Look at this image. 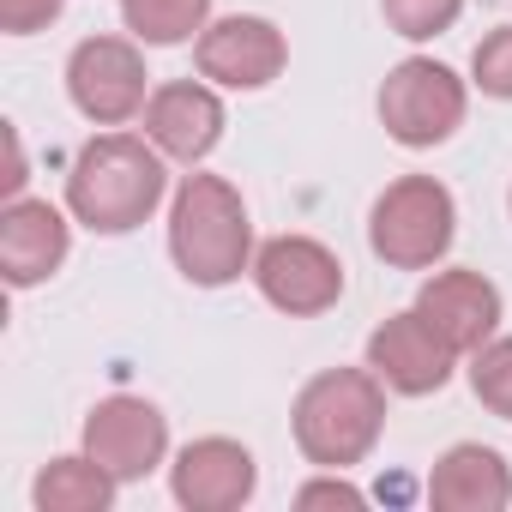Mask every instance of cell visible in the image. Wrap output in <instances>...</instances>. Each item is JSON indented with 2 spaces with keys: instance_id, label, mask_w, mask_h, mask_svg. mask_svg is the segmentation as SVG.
Listing matches in <instances>:
<instances>
[{
  "instance_id": "cell-12",
  "label": "cell",
  "mask_w": 512,
  "mask_h": 512,
  "mask_svg": "<svg viewBox=\"0 0 512 512\" xmlns=\"http://www.w3.org/2000/svg\"><path fill=\"white\" fill-rule=\"evenodd\" d=\"M416 314L440 332V344L452 356H476L494 326H500V290L482 278V272H434L422 290H416Z\"/></svg>"
},
{
  "instance_id": "cell-4",
  "label": "cell",
  "mask_w": 512,
  "mask_h": 512,
  "mask_svg": "<svg viewBox=\"0 0 512 512\" xmlns=\"http://www.w3.org/2000/svg\"><path fill=\"white\" fill-rule=\"evenodd\" d=\"M458 235V205L434 175H404L392 181L374 211H368V247L392 272H428L446 260V247Z\"/></svg>"
},
{
  "instance_id": "cell-18",
  "label": "cell",
  "mask_w": 512,
  "mask_h": 512,
  "mask_svg": "<svg viewBox=\"0 0 512 512\" xmlns=\"http://www.w3.org/2000/svg\"><path fill=\"white\" fill-rule=\"evenodd\" d=\"M470 392L488 416L512 422V338H488L470 356Z\"/></svg>"
},
{
  "instance_id": "cell-2",
  "label": "cell",
  "mask_w": 512,
  "mask_h": 512,
  "mask_svg": "<svg viewBox=\"0 0 512 512\" xmlns=\"http://www.w3.org/2000/svg\"><path fill=\"white\" fill-rule=\"evenodd\" d=\"M169 253L187 284L223 290L253 272V223L223 175H187L169 205Z\"/></svg>"
},
{
  "instance_id": "cell-21",
  "label": "cell",
  "mask_w": 512,
  "mask_h": 512,
  "mask_svg": "<svg viewBox=\"0 0 512 512\" xmlns=\"http://www.w3.org/2000/svg\"><path fill=\"white\" fill-rule=\"evenodd\" d=\"M67 0H0V31L7 37H31V31H49L61 19Z\"/></svg>"
},
{
  "instance_id": "cell-16",
  "label": "cell",
  "mask_w": 512,
  "mask_h": 512,
  "mask_svg": "<svg viewBox=\"0 0 512 512\" xmlns=\"http://www.w3.org/2000/svg\"><path fill=\"white\" fill-rule=\"evenodd\" d=\"M31 500H37V512H109L115 476L91 452L85 458H55V464H43Z\"/></svg>"
},
{
  "instance_id": "cell-1",
  "label": "cell",
  "mask_w": 512,
  "mask_h": 512,
  "mask_svg": "<svg viewBox=\"0 0 512 512\" xmlns=\"http://www.w3.org/2000/svg\"><path fill=\"white\" fill-rule=\"evenodd\" d=\"M169 175H163V151L145 145L139 133H97L67 175V211L97 229V235H127L139 229L157 199H163Z\"/></svg>"
},
{
  "instance_id": "cell-13",
  "label": "cell",
  "mask_w": 512,
  "mask_h": 512,
  "mask_svg": "<svg viewBox=\"0 0 512 512\" xmlns=\"http://www.w3.org/2000/svg\"><path fill=\"white\" fill-rule=\"evenodd\" d=\"M145 139L175 157V163H205L223 139V103L211 85L199 79H175V85H157L151 103H145Z\"/></svg>"
},
{
  "instance_id": "cell-9",
  "label": "cell",
  "mask_w": 512,
  "mask_h": 512,
  "mask_svg": "<svg viewBox=\"0 0 512 512\" xmlns=\"http://www.w3.org/2000/svg\"><path fill=\"white\" fill-rule=\"evenodd\" d=\"M85 452L115 482H145L169 452V422H163L157 404H145L133 392H115L85 416Z\"/></svg>"
},
{
  "instance_id": "cell-3",
  "label": "cell",
  "mask_w": 512,
  "mask_h": 512,
  "mask_svg": "<svg viewBox=\"0 0 512 512\" xmlns=\"http://www.w3.org/2000/svg\"><path fill=\"white\" fill-rule=\"evenodd\" d=\"M296 446L320 470H350L380 446L386 428V380L374 368H326L296 398Z\"/></svg>"
},
{
  "instance_id": "cell-15",
  "label": "cell",
  "mask_w": 512,
  "mask_h": 512,
  "mask_svg": "<svg viewBox=\"0 0 512 512\" xmlns=\"http://www.w3.org/2000/svg\"><path fill=\"white\" fill-rule=\"evenodd\" d=\"M428 500H434V512H500L512 500V470H506V458L494 446L464 440V446L434 458Z\"/></svg>"
},
{
  "instance_id": "cell-14",
  "label": "cell",
  "mask_w": 512,
  "mask_h": 512,
  "mask_svg": "<svg viewBox=\"0 0 512 512\" xmlns=\"http://www.w3.org/2000/svg\"><path fill=\"white\" fill-rule=\"evenodd\" d=\"M67 260V217L49 199H7L0 211V272L13 290L55 278Z\"/></svg>"
},
{
  "instance_id": "cell-17",
  "label": "cell",
  "mask_w": 512,
  "mask_h": 512,
  "mask_svg": "<svg viewBox=\"0 0 512 512\" xmlns=\"http://www.w3.org/2000/svg\"><path fill=\"white\" fill-rule=\"evenodd\" d=\"M121 19H127V31L139 43L169 49V43H187V37L205 31L211 0H121Z\"/></svg>"
},
{
  "instance_id": "cell-5",
  "label": "cell",
  "mask_w": 512,
  "mask_h": 512,
  "mask_svg": "<svg viewBox=\"0 0 512 512\" xmlns=\"http://www.w3.org/2000/svg\"><path fill=\"white\" fill-rule=\"evenodd\" d=\"M464 109H470V91L452 67L428 61V55H410L386 73L380 85V121L398 145L410 151H428L440 139H452L464 127Z\"/></svg>"
},
{
  "instance_id": "cell-11",
  "label": "cell",
  "mask_w": 512,
  "mask_h": 512,
  "mask_svg": "<svg viewBox=\"0 0 512 512\" xmlns=\"http://www.w3.org/2000/svg\"><path fill=\"white\" fill-rule=\"evenodd\" d=\"M452 350L440 344V332L410 308V314H392L374 326L368 338V368L386 380V392H404V398H428L452 380Z\"/></svg>"
},
{
  "instance_id": "cell-8",
  "label": "cell",
  "mask_w": 512,
  "mask_h": 512,
  "mask_svg": "<svg viewBox=\"0 0 512 512\" xmlns=\"http://www.w3.org/2000/svg\"><path fill=\"white\" fill-rule=\"evenodd\" d=\"M193 61H199V79L211 85H229V91H266L284 61H290V43L272 19H253V13H229L217 25L199 31L193 43Z\"/></svg>"
},
{
  "instance_id": "cell-10",
  "label": "cell",
  "mask_w": 512,
  "mask_h": 512,
  "mask_svg": "<svg viewBox=\"0 0 512 512\" xmlns=\"http://www.w3.org/2000/svg\"><path fill=\"white\" fill-rule=\"evenodd\" d=\"M253 452L241 440H223V434H205V440H187L169 464V488L187 512H235L253 500Z\"/></svg>"
},
{
  "instance_id": "cell-6",
  "label": "cell",
  "mask_w": 512,
  "mask_h": 512,
  "mask_svg": "<svg viewBox=\"0 0 512 512\" xmlns=\"http://www.w3.org/2000/svg\"><path fill=\"white\" fill-rule=\"evenodd\" d=\"M253 284H260V296L278 314L314 320V314L338 308V296H344V260L326 241H314V235H272L260 253H253Z\"/></svg>"
},
{
  "instance_id": "cell-20",
  "label": "cell",
  "mask_w": 512,
  "mask_h": 512,
  "mask_svg": "<svg viewBox=\"0 0 512 512\" xmlns=\"http://www.w3.org/2000/svg\"><path fill=\"white\" fill-rule=\"evenodd\" d=\"M470 79H476L482 97L512 103V25H500V31H488V37L476 43V55H470Z\"/></svg>"
},
{
  "instance_id": "cell-22",
  "label": "cell",
  "mask_w": 512,
  "mask_h": 512,
  "mask_svg": "<svg viewBox=\"0 0 512 512\" xmlns=\"http://www.w3.org/2000/svg\"><path fill=\"white\" fill-rule=\"evenodd\" d=\"M296 506H308V512H314V506H344V512H362V506H368V494H362V488H350V482H344V470H332V476L308 482V488L296 494Z\"/></svg>"
},
{
  "instance_id": "cell-19",
  "label": "cell",
  "mask_w": 512,
  "mask_h": 512,
  "mask_svg": "<svg viewBox=\"0 0 512 512\" xmlns=\"http://www.w3.org/2000/svg\"><path fill=\"white\" fill-rule=\"evenodd\" d=\"M380 13H386V25H392L398 37L428 43V37H440V31L458 25L464 0H380Z\"/></svg>"
},
{
  "instance_id": "cell-7",
  "label": "cell",
  "mask_w": 512,
  "mask_h": 512,
  "mask_svg": "<svg viewBox=\"0 0 512 512\" xmlns=\"http://www.w3.org/2000/svg\"><path fill=\"white\" fill-rule=\"evenodd\" d=\"M67 91H73L85 121L121 127V121H133L151 103L145 97V55L127 37H85L67 55Z\"/></svg>"
}]
</instances>
